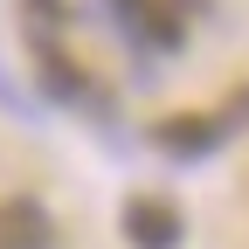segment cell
Masks as SVG:
<instances>
[{"instance_id": "1", "label": "cell", "mask_w": 249, "mask_h": 249, "mask_svg": "<svg viewBox=\"0 0 249 249\" xmlns=\"http://www.w3.org/2000/svg\"><path fill=\"white\" fill-rule=\"evenodd\" d=\"M0 249H55V222H49V208L42 201H0Z\"/></svg>"}, {"instance_id": "2", "label": "cell", "mask_w": 249, "mask_h": 249, "mask_svg": "<svg viewBox=\"0 0 249 249\" xmlns=\"http://www.w3.org/2000/svg\"><path fill=\"white\" fill-rule=\"evenodd\" d=\"M124 235H132V249H173V242H180L173 201H152V194L124 201Z\"/></svg>"}, {"instance_id": "3", "label": "cell", "mask_w": 249, "mask_h": 249, "mask_svg": "<svg viewBox=\"0 0 249 249\" xmlns=\"http://www.w3.org/2000/svg\"><path fill=\"white\" fill-rule=\"evenodd\" d=\"M222 132H229V118L194 111V118H166V124H160V145H166V152H208Z\"/></svg>"}]
</instances>
